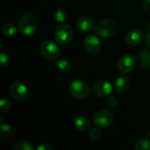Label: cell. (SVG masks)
I'll list each match as a JSON object with an SVG mask.
<instances>
[{"label": "cell", "instance_id": "277c9868", "mask_svg": "<svg viewBox=\"0 0 150 150\" xmlns=\"http://www.w3.org/2000/svg\"><path fill=\"white\" fill-rule=\"evenodd\" d=\"M74 37V29L68 24H61L54 32V38L61 45L69 44Z\"/></svg>", "mask_w": 150, "mask_h": 150}, {"label": "cell", "instance_id": "30bf717a", "mask_svg": "<svg viewBox=\"0 0 150 150\" xmlns=\"http://www.w3.org/2000/svg\"><path fill=\"white\" fill-rule=\"evenodd\" d=\"M10 93L13 98L17 100H24L28 96V89L24 83L20 82H16L11 85Z\"/></svg>", "mask_w": 150, "mask_h": 150}, {"label": "cell", "instance_id": "d4e9b609", "mask_svg": "<svg viewBox=\"0 0 150 150\" xmlns=\"http://www.w3.org/2000/svg\"><path fill=\"white\" fill-rule=\"evenodd\" d=\"M9 62V57L7 54H5L4 53H1L0 54V64H1V67H5L6 64L8 63Z\"/></svg>", "mask_w": 150, "mask_h": 150}, {"label": "cell", "instance_id": "8992f818", "mask_svg": "<svg viewBox=\"0 0 150 150\" xmlns=\"http://www.w3.org/2000/svg\"><path fill=\"white\" fill-rule=\"evenodd\" d=\"M114 121V116L112 112L106 109L98 110L94 115V122L99 127H108Z\"/></svg>", "mask_w": 150, "mask_h": 150}, {"label": "cell", "instance_id": "83f0119b", "mask_svg": "<svg viewBox=\"0 0 150 150\" xmlns=\"http://www.w3.org/2000/svg\"><path fill=\"white\" fill-rule=\"evenodd\" d=\"M146 44H147V46L150 48V31L148 33L147 37H146Z\"/></svg>", "mask_w": 150, "mask_h": 150}, {"label": "cell", "instance_id": "e0dca14e", "mask_svg": "<svg viewBox=\"0 0 150 150\" xmlns=\"http://www.w3.org/2000/svg\"><path fill=\"white\" fill-rule=\"evenodd\" d=\"M13 150H33V144L28 142V141H19L17 142L13 147H12Z\"/></svg>", "mask_w": 150, "mask_h": 150}, {"label": "cell", "instance_id": "4fadbf2b", "mask_svg": "<svg viewBox=\"0 0 150 150\" xmlns=\"http://www.w3.org/2000/svg\"><path fill=\"white\" fill-rule=\"evenodd\" d=\"M129 85H130L129 79L125 76H120L117 78V80L115 81L114 89L118 94H122L127 91V89L129 88Z\"/></svg>", "mask_w": 150, "mask_h": 150}, {"label": "cell", "instance_id": "7402d4cb", "mask_svg": "<svg viewBox=\"0 0 150 150\" xmlns=\"http://www.w3.org/2000/svg\"><path fill=\"white\" fill-rule=\"evenodd\" d=\"M11 103L6 99V98H2L0 100V111L2 112H7L11 110Z\"/></svg>", "mask_w": 150, "mask_h": 150}, {"label": "cell", "instance_id": "cb8c5ba5", "mask_svg": "<svg viewBox=\"0 0 150 150\" xmlns=\"http://www.w3.org/2000/svg\"><path fill=\"white\" fill-rule=\"evenodd\" d=\"M106 104H107V105L109 106V107H111V108H114V107H116L117 106V105H118V100H117V98H115V97H113V96H108L107 97V99H106Z\"/></svg>", "mask_w": 150, "mask_h": 150}, {"label": "cell", "instance_id": "3957f363", "mask_svg": "<svg viewBox=\"0 0 150 150\" xmlns=\"http://www.w3.org/2000/svg\"><path fill=\"white\" fill-rule=\"evenodd\" d=\"M69 93L76 99H85L90 95V87L84 81L77 79L70 83Z\"/></svg>", "mask_w": 150, "mask_h": 150}, {"label": "cell", "instance_id": "603a6c76", "mask_svg": "<svg viewBox=\"0 0 150 150\" xmlns=\"http://www.w3.org/2000/svg\"><path fill=\"white\" fill-rule=\"evenodd\" d=\"M98 127H95V128H92L91 130V132H90V137H91V139H92L94 141H97V140L100 139V137L102 135V132H101V130Z\"/></svg>", "mask_w": 150, "mask_h": 150}, {"label": "cell", "instance_id": "d6986e66", "mask_svg": "<svg viewBox=\"0 0 150 150\" xmlns=\"http://www.w3.org/2000/svg\"><path fill=\"white\" fill-rule=\"evenodd\" d=\"M2 33L9 37H11L13 35L16 34L17 33V29L15 27V25L11 23H5L2 26Z\"/></svg>", "mask_w": 150, "mask_h": 150}, {"label": "cell", "instance_id": "9c48e42d", "mask_svg": "<svg viewBox=\"0 0 150 150\" xmlns=\"http://www.w3.org/2000/svg\"><path fill=\"white\" fill-rule=\"evenodd\" d=\"M83 48L90 54H95L101 48V41L96 35H89L83 40Z\"/></svg>", "mask_w": 150, "mask_h": 150}, {"label": "cell", "instance_id": "4316f807", "mask_svg": "<svg viewBox=\"0 0 150 150\" xmlns=\"http://www.w3.org/2000/svg\"><path fill=\"white\" fill-rule=\"evenodd\" d=\"M37 150H53V148L47 143H43L37 147Z\"/></svg>", "mask_w": 150, "mask_h": 150}, {"label": "cell", "instance_id": "ba28073f", "mask_svg": "<svg viewBox=\"0 0 150 150\" xmlns=\"http://www.w3.org/2000/svg\"><path fill=\"white\" fill-rule=\"evenodd\" d=\"M134 65H135L134 57L130 54H126L120 58L117 63V68L120 73L128 74L134 69Z\"/></svg>", "mask_w": 150, "mask_h": 150}, {"label": "cell", "instance_id": "8fae6325", "mask_svg": "<svg viewBox=\"0 0 150 150\" xmlns=\"http://www.w3.org/2000/svg\"><path fill=\"white\" fill-rule=\"evenodd\" d=\"M144 38V33L140 29H132L130 30L126 37L127 42L131 46H138L142 43Z\"/></svg>", "mask_w": 150, "mask_h": 150}, {"label": "cell", "instance_id": "7c38bea8", "mask_svg": "<svg viewBox=\"0 0 150 150\" xmlns=\"http://www.w3.org/2000/svg\"><path fill=\"white\" fill-rule=\"evenodd\" d=\"M76 26L81 32H89L94 26L93 19L88 16L81 17L76 21Z\"/></svg>", "mask_w": 150, "mask_h": 150}, {"label": "cell", "instance_id": "484cf974", "mask_svg": "<svg viewBox=\"0 0 150 150\" xmlns=\"http://www.w3.org/2000/svg\"><path fill=\"white\" fill-rule=\"evenodd\" d=\"M143 8L145 11L150 15V0H143Z\"/></svg>", "mask_w": 150, "mask_h": 150}, {"label": "cell", "instance_id": "5b68a950", "mask_svg": "<svg viewBox=\"0 0 150 150\" xmlns=\"http://www.w3.org/2000/svg\"><path fill=\"white\" fill-rule=\"evenodd\" d=\"M40 53L45 59L54 61L59 57L60 48L54 41L45 40L40 45Z\"/></svg>", "mask_w": 150, "mask_h": 150}, {"label": "cell", "instance_id": "9a60e30c", "mask_svg": "<svg viewBox=\"0 0 150 150\" xmlns=\"http://www.w3.org/2000/svg\"><path fill=\"white\" fill-rule=\"evenodd\" d=\"M137 61L141 67L150 68V53L146 50L139 51L137 54Z\"/></svg>", "mask_w": 150, "mask_h": 150}, {"label": "cell", "instance_id": "44dd1931", "mask_svg": "<svg viewBox=\"0 0 150 150\" xmlns=\"http://www.w3.org/2000/svg\"><path fill=\"white\" fill-rule=\"evenodd\" d=\"M0 133L2 137L9 138L12 134V128L8 124H2L0 127Z\"/></svg>", "mask_w": 150, "mask_h": 150}, {"label": "cell", "instance_id": "ac0fdd59", "mask_svg": "<svg viewBox=\"0 0 150 150\" xmlns=\"http://www.w3.org/2000/svg\"><path fill=\"white\" fill-rule=\"evenodd\" d=\"M54 18L57 23L63 24L68 18V14L63 9H57L54 13Z\"/></svg>", "mask_w": 150, "mask_h": 150}, {"label": "cell", "instance_id": "5bb4252c", "mask_svg": "<svg viewBox=\"0 0 150 150\" xmlns=\"http://www.w3.org/2000/svg\"><path fill=\"white\" fill-rule=\"evenodd\" d=\"M74 125H75V127L79 131H87V130L91 129V120L84 116L76 117L75 119Z\"/></svg>", "mask_w": 150, "mask_h": 150}, {"label": "cell", "instance_id": "52a82bcc", "mask_svg": "<svg viewBox=\"0 0 150 150\" xmlns=\"http://www.w3.org/2000/svg\"><path fill=\"white\" fill-rule=\"evenodd\" d=\"M112 85L110 82L105 80H100L94 83L92 87V92L97 97L105 98L112 94Z\"/></svg>", "mask_w": 150, "mask_h": 150}, {"label": "cell", "instance_id": "f1b7e54d", "mask_svg": "<svg viewBox=\"0 0 150 150\" xmlns=\"http://www.w3.org/2000/svg\"><path fill=\"white\" fill-rule=\"evenodd\" d=\"M149 138H150V130H149Z\"/></svg>", "mask_w": 150, "mask_h": 150}, {"label": "cell", "instance_id": "6da1fadb", "mask_svg": "<svg viewBox=\"0 0 150 150\" xmlns=\"http://www.w3.org/2000/svg\"><path fill=\"white\" fill-rule=\"evenodd\" d=\"M38 27L37 17L33 13H25L18 20V30L25 35L33 34Z\"/></svg>", "mask_w": 150, "mask_h": 150}, {"label": "cell", "instance_id": "7a4b0ae2", "mask_svg": "<svg viewBox=\"0 0 150 150\" xmlns=\"http://www.w3.org/2000/svg\"><path fill=\"white\" fill-rule=\"evenodd\" d=\"M95 31L98 36L108 39L114 35L117 31V25L112 18H104L98 21L95 26Z\"/></svg>", "mask_w": 150, "mask_h": 150}, {"label": "cell", "instance_id": "2e32d148", "mask_svg": "<svg viewBox=\"0 0 150 150\" xmlns=\"http://www.w3.org/2000/svg\"><path fill=\"white\" fill-rule=\"evenodd\" d=\"M56 68H57L59 72L65 74V73H68L70 70L71 63L68 60H66L64 58L58 59L57 62H56Z\"/></svg>", "mask_w": 150, "mask_h": 150}, {"label": "cell", "instance_id": "ffe728a7", "mask_svg": "<svg viewBox=\"0 0 150 150\" xmlns=\"http://www.w3.org/2000/svg\"><path fill=\"white\" fill-rule=\"evenodd\" d=\"M134 149L136 150H150V141L146 138L138 140L135 143Z\"/></svg>", "mask_w": 150, "mask_h": 150}]
</instances>
